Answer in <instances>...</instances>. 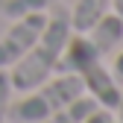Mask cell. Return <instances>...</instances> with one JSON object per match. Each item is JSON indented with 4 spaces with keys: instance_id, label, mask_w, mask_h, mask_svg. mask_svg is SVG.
Instances as JSON below:
<instances>
[{
    "instance_id": "6da1fadb",
    "label": "cell",
    "mask_w": 123,
    "mask_h": 123,
    "mask_svg": "<svg viewBox=\"0 0 123 123\" xmlns=\"http://www.w3.org/2000/svg\"><path fill=\"white\" fill-rule=\"evenodd\" d=\"M70 32H73L70 29V9L59 0V3L50 6L44 29L32 41V47L12 65V70H9L12 91H21L24 94V91L38 88L44 79H50V76L56 73V62H59L62 50H65Z\"/></svg>"
},
{
    "instance_id": "7a4b0ae2",
    "label": "cell",
    "mask_w": 123,
    "mask_h": 123,
    "mask_svg": "<svg viewBox=\"0 0 123 123\" xmlns=\"http://www.w3.org/2000/svg\"><path fill=\"white\" fill-rule=\"evenodd\" d=\"M56 73H76L85 85V94H91L103 109H117L120 85L111 76V70L103 65V56L94 50L85 32H70L65 50L56 62Z\"/></svg>"
},
{
    "instance_id": "3957f363",
    "label": "cell",
    "mask_w": 123,
    "mask_h": 123,
    "mask_svg": "<svg viewBox=\"0 0 123 123\" xmlns=\"http://www.w3.org/2000/svg\"><path fill=\"white\" fill-rule=\"evenodd\" d=\"M79 94H85V85L76 73H56L50 79H44L38 88L24 91L21 100L9 103L6 120H12V123H41L44 117H50L56 109L68 105Z\"/></svg>"
},
{
    "instance_id": "277c9868",
    "label": "cell",
    "mask_w": 123,
    "mask_h": 123,
    "mask_svg": "<svg viewBox=\"0 0 123 123\" xmlns=\"http://www.w3.org/2000/svg\"><path fill=\"white\" fill-rule=\"evenodd\" d=\"M47 12H26L21 18H15V24L0 35V68H12L38 38V32L44 29Z\"/></svg>"
},
{
    "instance_id": "5b68a950",
    "label": "cell",
    "mask_w": 123,
    "mask_h": 123,
    "mask_svg": "<svg viewBox=\"0 0 123 123\" xmlns=\"http://www.w3.org/2000/svg\"><path fill=\"white\" fill-rule=\"evenodd\" d=\"M85 35H88V41L94 44V50L100 56H109L117 44L123 41V21L117 18L114 12H103Z\"/></svg>"
},
{
    "instance_id": "8992f818",
    "label": "cell",
    "mask_w": 123,
    "mask_h": 123,
    "mask_svg": "<svg viewBox=\"0 0 123 123\" xmlns=\"http://www.w3.org/2000/svg\"><path fill=\"white\" fill-rule=\"evenodd\" d=\"M97 100L91 97V94H79L76 100H70L68 105H62V109H56L50 117H44L41 123H82L91 111L97 109Z\"/></svg>"
},
{
    "instance_id": "52a82bcc",
    "label": "cell",
    "mask_w": 123,
    "mask_h": 123,
    "mask_svg": "<svg viewBox=\"0 0 123 123\" xmlns=\"http://www.w3.org/2000/svg\"><path fill=\"white\" fill-rule=\"evenodd\" d=\"M103 12H109V0H76V6L70 9V29L88 32Z\"/></svg>"
},
{
    "instance_id": "ba28073f",
    "label": "cell",
    "mask_w": 123,
    "mask_h": 123,
    "mask_svg": "<svg viewBox=\"0 0 123 123\" xmlns=\"http://www.w3.org/2000/svg\"><path fill=\"white\" fill-rule=\"evenodd\" d=\"M53 3H59V0H0V15L15 21V18H21L26 12H44Z\"/></svg>"
},
{
    "instance_id": "9c48e42d",
    "label": "cell",
    "mask_w": 123,
    "mask_h": 123,
    "mask_svg": "<svg viewBox=\"0 0 123 123\" xmlns=\"http://www.w3.org/2000/svg\"><path fill=\"white\" fill-rule=\"evenodd\" d=\"M12 103V82H9V70L0 68V123L6 120V109Z\"/></svg>"
},
{
    "instance_id": "30bf717a",
    "label": "cell",
    "mask_w": 123,
    "mask_h": 123,
    "mask_svg": "<svg viewBox=\"0 0 123 123\" xmlns=\"http://www.w3.org/2000/svg\"><path fill=\"white\" fill-rule=\"evenodd\" d=\"M82 123H114V114H111V109H103V105H97V109L91 111Z\"/></svg>"
},
{
    "instance_id": "8fae6325",
    "label": "cell",
    "mask_w": 123,
    "mask_h": 123,
    "mask_svg": "<svg viewBox=\"0 0 123 123\" xmlns=\"http://www.w3.org/2000/svg\"><path fill=\"white\" fill-rule=\"evenodd\" d=\"M111 76L117 79V85H123V50L114 56V62H111Z\"/></svg>"
},
{
    "instance_id": "7c38bea8",
    "label": "cell",
    "mask_w": 123,
    "mask_h": 123,
    "mask_svg": "<svg viewBox=\"0 0 123 123\" xmlns=\"http://www.w3.org/2000/svg\"><path fill=\"white\" fill-rule=\"evenodd\" d=\"M109 3H111V9H114V15H117L120 21H123V0H109Z\"/></svg>"
},
{
    "instance_id": "4fadbf2b",
    "label": "cell",
    "mask_w": 123,
    "mask_h": 123,
    "mask_svg": "<svg viewBox=\"0 0 123 123\" xmlns=\"http://www.w3.org/2000/svg\"><path fill=\"white\" fill-rule=\"evenodd\" d=\"M114 111H117V120L114 123H123V88H120V100H117V109Z\"/></svg>"
}]
</instances>
